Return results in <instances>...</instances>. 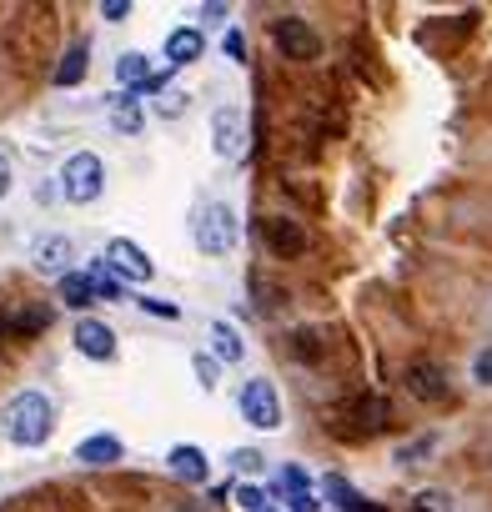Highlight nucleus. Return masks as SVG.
Returning <instances> with one entry per match:
<instances>
[{"instance_id": "nucleus-1", "label": "nucleus", "mask_w": 492, "mask_h": 512, "mask_svg": "<svg viewBox=\"0 0 492 512\" xmlns=\"http://www.w3.org/2000/svg\"><path fill=\"white\" fill-rule=\"evenodd\" d=\"M0 427L16 447H41L56 432V407L46 392H16L6 407H0Z\"/></svg>"}, {"instance_id": "nucleus-2", "label": "nucleus", "mask_w": 492, "mask_h": 512, "mask_svg": "<svg viewBox=\"0 0 492 512\" xmlns=\"http://www.w3.org/2000/svg\"><path fill=\"white\" fill-rule=\"evenodd\" d=\"M61 191H66V201L91 206V201L106 191V166H101V156H96V151H76V156L61 166Z\"/></svg>"}, {"instance_id": "nucleus-3", "label": "nucleus", "mask_w": 492, "mask_h": 512, "mask_svg": "<svg viewBox=\"0 0 492 512\" xmlns=\"http://www.w3.org/2000/svg\"><path fill=\"white\" fill-rule=\"evenodd\" d=\"M196 246L206 256H226L236 246V211L226 201H211L201 216H196Z\"/></svg>"}, {"instance_id": "nucleus-4", "label": "nucleus", "mask_w": 492, "mask_h": 512, "mask_svg": "<svg viewBox=\"0 0 492 512\" xmlns=\"http://www.w3.org/2000/svg\"><path fill=\"white\" fill-rule=\"evenodd\" d=\"M241 417L252 422L257 432H277L282 427V402H277V387L267 377H252L241 387Z\"/></svg>"}, {"instance_id": "nucleus-5", "label": "nucleus", "mask_w": 492, "mask_h": 512, "mask_svg": "<svg viewBox=\"0 0 492 512\" xmlns=\"http://www.w3.org/2000/svg\"><path fill=\"white\" fill-rule=\"evenodd\" d=\"M272 41H277V51H282L287 61H317V56H322V36H317L312 21H302V16L272 21Z\"/></svg>"}, {"instance_id": "nucleus-6", "label": "nucleus", "mask_w": 492, "mask_h": 512, "mask_svg": "<svg viewBox=\"0 0 492 512\" xmlns=\"http://www.w3.org/2000/svg\"><path fill=\"white\" fill-rule=\"evenodd\" d=\"M106 272H111L116 282H151V277H156V262H151L136 241L116 236V241L106 246Z\"/></svg>"}, {"instance_id": "nucleus-7", "label": "nucleus", "mask_w": 492, "mask_h": 512, "mask_svg": "<svg viewBox=\"0 0 492 512\" xmlns=\"http://www.w3.org/2000/svg\"><path fill=\"white\" fill-rule=\"evenodd\" d=\"M402 382H407V392L417 402H447V367L432 362V357H412Z\"/></svg>"}, {"instance_id": "nucleus-8", "label": "nucleus", "mask_w": 492, "mask_h": 512, "mask_svg": "<svg viewBox=\"0 0 492 512\" xmlns=\"http://www.w3.org/2000/svg\"><path fill=\"white\" fill-rule=\"evenodd\" d=\"M31 262H36V272H46V277H66L71 272V262H76V246H71V236H41L36 246H31Z\"/></svg>"}, {"instance_id": "nucleus-9", "label": "nucleus", "mask_w": 492, "mask_h": 512, "mask_svg": "<svg viewBox=\"0 0 492 512\" xmlns=\"http://www.w3.org/2000/svg\"><path fill=\"white\" fill-rule=\"evenodd\" d=\"M262 236H267V251L282 256V262L307 251V231H302V221H292V216H267V221H262Z\"/></svg>"}, {"instance_id": "nucleus-10", "label": "nucleus", "mask_w": 492, "mask_h": 512, "mask_svg": "<svg viewBox=\"0 0 492 512\" xmlns=\"http://www.w3.org/2000/svg\"><path fill=\"white\" fill-rule=\"evenodd\" d=\"M241 141H246L241 106H216V116H211V146H216V156H241Z\"/></svg>"}, {"instance_id": "nucleus-11", "label": "nucleus", "mask_w": 492, "mask_h": 512, "mask_svg": "<svg viewBox=\"0 0 492 512\" xmlns=\"http://www.w3.org/2000/svg\"><path fill=\"white\" fill-rule=\"evenodd\" d=\"M71 342H76V352L91 357V362H111V357H116V332H111L106 322H96V317H81L76 332H71Z\"/></svg>"}, {"instance_id": "nucleus-12", "label": "nucleus", "mask_w": 492, "mask_h": 512, "mask_svg": "<svg viewBox=\"0 0 492 512\" xmlns=\"http://www.w3.org/2000/svg\"><path fill=\"white\" fill-rule=\"evenodd\" d=\"M166 467H171L181 482H191V487H206V482H211V462H206V452L191 447V442L171 447V452H166Z\"/></svg>"}, {"instance_id": "nucleus-13", "label": "nucleus", "mask_w": 492, "mask_h": 512, "mask_svg": "<svg viewBox=\"0 0 492 512\" xmlns=\"http://www.w3.org/2000/svg\"><path fill=\"white\" fill-rule=\"evenodd\" d=\"M277 497H282L287 512H317V492H312V482H307L302 467H282V477H277Z\"/></svg>"}, {"instance_id": "nucleus-14", "label": "nucleus", "mask_w": 492, "mask_h": 512, "mask_svg": "<svg viewBox=\"0 0 492 512\" xmlns=\"http://www.w3.org/2000/svg\"><path fill=\"white\" fill-rule=\"evenodd\" d=\"M201 56H206V36H201L196 26H181V31L166 36V66H171V71H181V66H191V61H201Z\"/></svg>"}, {"instance_id": "nucleus-15", "label": "nucleus", "mask_w": 492, "mask_h": 512, "mask_svg": "<svg viewBox=\"0 0 492 512\" xmlns=\"http://www.w3.org/2000/svg\"><path fill=\"white\" fill-rule=\"evenodd\" d=\"M86 71H91V46H86V41H76V46L61 56V66L51 71V86H61V91H66V86H81V81H86Z\"/></svg>"}, {"instance_id": "nucleus-16", "label": "nucleus", "mask_w": 492, "mask_h": 512, "mask_svg": "<svg viewBox=\"0 0 492 512\" xmlns=\"http://www.w3.org/2000/svg\"><path fill=\"white\" fill-rule=\"evenodd\" d=\"M76 462H86V467H111V462H121V442L116 437H86L81 447H76Z\"/></svg>"}, {"instance_id": "nucleus-17", "label": "nucleus", "mask_w": 492, "mask_h": 512, "mask_svg": "<svg viewBox=\"0 0 492 512\" xmlns=\"http://www.w3.org/2000/svg\"><path fill=\"white\" fill-rule=\"evenodd\" d=\"M146 76H151V61H146L141 51H126V56L116 61V81L126 86V96H136V91L146 86Z\"/></svg>"}, {"instance_id": "nucleus-18", "label": "nucleus", "mask_w": 492, "mask_h": 512, "mask_svg": "<svg viewBox=\"0 0 492 512\" xmlns=\"http://www.w3.org/2000/svg\"><path fill=\"white\" fill-rule=\"evenodd\" d=\"M56 292H61V302H66L71 312H86V307L96 302V292H91V282H86V272H66V277L56 282Z\"/></svg>"}, {"instance_id": "nucleus-19", "label": "nucleus", "mask_w": 492, "mask_h": 512, "mask_svg": "<svg viewBox=\"0 0 492 512\" xmlns=\"http://www.w3.org/2000/svg\"><path fill=\"white\" fill-rule=\"evenodd\" d=\"M211 352H216V362H241L246 357V342L236 337L231 322H211Z\"/></svg>"}, {"instance_id": "nucleus-20", "label": "nucleus", "mask_w": 492, "mask_h": 512, "mask_svg": "<svg viewBox=\"0 0 492 512\" xmlns=\"http://www.w3.org/2000/svg\"><path fill=\"white\" fill-rule=\"evenodd\" d=\"M357 422L367 427V432H387L392 427V402L387 397H357Z\"/></svg>"}, {"instance_id": "nucleus-21", "label": "nucleus", "mask_w": 492, "mask_h": 512, "mask_svg": "<svg viewBox=\"0 0 492 512\" xmlns=\"http://www.w3.org/2000/svg\"><path fill=\"white\" fill-rule=\"evenodd\" d=\"M111 126L121 131V136H136L141 131V106H136V96H111Z\"/></svg>"}, {"instance_id": "nucleus-22", "label": "nucleus", "mask_w": 492, "mask_h": 512, "mask_svg": "<svg viewBox=\"0 0 492 512\" xmlns=\"http://www.w3.org/2000/svg\"><path fill=\"white\" fill-rule=\"evenodd\" d=\"M322 492H327V502H332L337 512H357V507L367 502V497H362V492H357V487H352L347 477H337V472H332V477L322 482Z\"/></svg>"}, {"instance_id": "nucleus-23", "label": "nucleus", "mask_w": 492, "mask_h": 512, "mask_svg": "<svg viewBox=\"0 0 492 512\" xmlns=\"http://www.w3.org/2000/svg\"><path fill=\"white\" fill-rule=\"evenodd\" d=\"M86 282H91V292H96V297H106V302H121V297H126V287H121V282L106 272V262L86 267Z\"/></svg>"}, {"instance_id": "nucleus-24", "label": "nucleus", "mask_w": 492, "mask_h": 512, "mask_svg": "<svg viewBox=\"0 0 492 512\" xmlns=\"http://www.w3.org/2000/svg\"><path fill=\"white\" fill-rule=\"evenodd\" d=\"M407 512H452V497H447L442 487H422V492L407 502Z\"/></svg>"}, {"instance_id": "nucleus-25", "label": "nucleus", "mask_w": 492, "mask_h": 512, "mask_svg": "<svg viewBox=\"0 0 492 512\" xmlns=\"http://www.w3.org/2000/svg\"><path fill=\"white\" fill-rule=\"evenodd\" d=\"M231 497H236V507H241V512H267V507H272V497H267L262 487H252V482H241Z\"/></svg>"}, {"instance_id": "nucleus-26", "label": "nucleus", "mask_w": 492, "mask_h": 512, "mask_svg": "<svg viewBox=\"0 0 492 512\" xmlns=\"http://www.w3.org/2000/svg\"><path fill=\"white\" fill-rule=\"evenodd\" d=\"M191 367H196V382H201L206 392H216V382H221V362H216V357H206V352H196V357H191Z\"/></svg>"}, {"instance_id": "nucleus-27", "label": "nucleus", "mask_w": 492, "mask_h": 512, "mask_svg": "<svg viewBox=\"0 0 492 512\" xmlns=\"http://www.w3.org/2000/svg\"><path fill=\"white\" fill-rule=\"evenodd\" d=\"M231 467H236V472H262L267 457H262L257 447H236V452H231Z\"/></svg>"}, {"instance_id": "nucleus-28", "label": "nucleus", "mask_w": 492, "mask_h": 512, "mask_svg": "<svg viewBox=\"0 0 492 512\" xmlns=\"http://www.w3.org/2000/svg\"><path fill=\"white\" fill-rule=\"evenodd\" d=\"M136 307H141V312H151V317H166V322H176V317H181V307H176V302H161V297H136Z\"/></svg>"}, {"instance_id": "nucleus-29", "label": "nucleus", "mask_w": 492, "mask_h": 512, "mask_svg": "<svg viewBox=\"0 0 492 512\" xmlns=\"http://www.w3.org/2000/svg\"><path fill=\"white\" fill-rule=\"evenodd\" d=\"M432 447H437V437L427 432V437H417V442H407V447H397V462L407 467V462H417V457H427Z\"/></svg>"}, {"instance_id": "nucleus-30", "label": "nucleus", "mask_w": 492, "mask_h": 512, "mask_svg": "<svg viewBox=\"0 0 492 512\" xmlns=\"http://www.w3.org/2000/svg\"><path fill=\"white\" fill-rule=\"evenodd\" d=\"M472 382H477V387H492V347L472 357Z\"/></svg>"}, {"instance_id": "nucleus-31", "label": "nucleus", "mask_w": 492, "mask_h": 512, "mask_svg": "<svg viewBox=\"0 0 492 512\" xmlns=\"http://www.w3.org/2000/svg\"><path fill=\"white\" fill-rule=\"evenodd\" d=\"M186 101H191V96H181V91H161L156 111H161V116H181V111H186Z\"/></svg>"}, {"instance_id": "nucleus-32", "label": "nucleus", "mask_w": 492, "mask_h": 512, "mask_svg": "<svg viewBox=\"0 0 492 512\" xmlns=\"http://www.w3.org/2000/svg\"><path fill=\"white\" fill-rule=\"evenodd\" d=\"M101 16H106V21H126V16H131V0H106Z\"/></svg>"}, {"instance_id": "nucleus-33", "label": "nucleus", "mask_w": 492, "mask_h": 512, "mask_svg": "<svg viewBox=\"0 0 492 512\" xmlns=\"http://www.w3.org/2000/svg\"><path fill=\"white\" fill-rule=\"evenodd\" d=\"M226 56L246 66V41H241V31H226Z\"/></svg>"}, {"instance_id": "nucleus-34", "label": "nucleus", "mask_w": 492, "mask_h": 512, "mask_svg": "<svg viewBox=\"0 0 492 512\" xmlns=\"http://www.w3.org/2000/svg\"><path fill=\"white\" fill-rule=\"evenodd\" d=\"M357 512H387V507H382V502H362Z\"/></svg>"}, {"instance_id": "nucleus-35", "label": "nucleus", "mask_w": 492, "mask_h": 512, "mask_svg": "<svg viewBox=\"0 0 492 512\" xmlns=\"http://www.w3.org/2000/svg\"><path fill=\"white\" fill-rule=\"evenodd\" d=\"M181 512H196V507H181Z\"/></svg>"}, {"instance_id": "nucleus-36", "label": "nucleus", "mask_w": 492, "mask_h": 512, "mask_svg": "<svg viewBox=\"0 0 492 512\" xmlns=\"http://www.w3.org/2000/svg\"><path fill=\"white\" fill-rule=\"evenodd\" d=\"M267 512H277V507H267Z\"/></svg>"}]
</instances>
